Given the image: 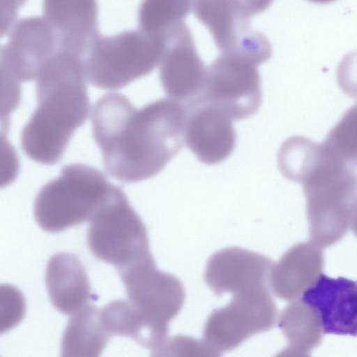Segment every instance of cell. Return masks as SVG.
<instances>
[{
	"instance_id": "6da1fadb",
	"label": "cell",
	"mask_w": 357,
	"mask_h": 357,
	"mask_svg": "<svg viewBox=\"0 0 357 357\" xmlns=\"http://www.w3.org/2000/svg\"><path fill=\"white\" fill-rule=\"evenodd\" d=\"M185 106L161 98L134 107L123 94L109 93L95 103L93 139L104 167L115 179L137 183L160 173L184 143Z\"/></svg>"
},
{
	"instance_id": "7a4b0ae2",
	"label": "cell",
	"mask_w": 357,
	"mask_h": 357,
	"mask_svg": "<svg viewBox=\"0 0 357 357\" xmlns=\"http://www.w3.org/2000/svg\"><path fill=\"white\" fill-rule=\"evenodd\" d=\"M38 106L21 133L24 153L36 162L54 165L89 117L90 100L84 57L59 48L36 77Z\"/></svg>"
},
{
	"instance_id": "3957f363",
	"label": "cell",
	"mask_w": 357,
	"mask_h": 357,
	"mask_svg": "<svg viewBox=\"0 0 357 357\" xmlns=\"http://www.w3.org/2000/svg\"><path fill=\"white\" fill-rule=\"evenodd\" d=\"M303 184L311 242L327 248L356 222V161L321 151Z\"/></svg>"
},
{
	"instance_id": "277c9868",
	"label": "cell",
	"mask_w": 357,
	"mask_h": 357,
	"mask_svg": "<svg viewBox=\"0 0 357 357\" xmlns=\"http://www.w3.org/2000/svg\"><path fill=\"white\" fill-rule=\"evenodd\" d=\"M112 185L94 167L82 163L65 165L60 175L36 195V221L43 230L56 233L89 220Z\"/></svg>"
},
{
	"instance_id": "5b68a950",
	"label": "cell",
	"mask_w": 357,
	"mask_h": 357,
	"mask_svg": "<svg viewBox=\"0 0 357 357\" xmlns=\"http://www.w3.org/2000/svg\"><path fill=\"white\" fill-rule=\"evenodd\" d=\"M165 40L164 36L140 29L99 35L84 59L87 80L105 90L128 85L149 75L159 64Z\"/></svg>"
},
{
	"instance_id": "8992f818",
	"label": "cell",
	"mask_w": 357,
	"mask_h": 357,
	"mask_svg": "<svg viewBox=\"0 0 357 357\" xmlns=\"http://www.w3.org/2000/svg\"><path fill=\"white\" fill-rule=\"evenodd\" d=\"M89 221L91 252L117 271L153 257L144 222L120 187L112 185Z\"/></svg>"
},
{
	"instance_id": "52a82bcc",
	"label": "cell",
	"mask_w": 357,
	"mask_h": 357,
	"mask_svg": "<svg viewBox=\"0 0 357 357\" xmlns=\"http://www.w3.org/2000/svg\"><path fill=\"white\" fill-rule=\"evenodd\" d=\"M277 317V307L268 287L233 294L226 306L213 310L207 319L204 340L220 354L271 330Z\"/></svg>"
},
{
	"instance_id": "ba28073f",
	"label": "cell",
	"mask_w": 357,
	"mask_h": 357,
	"mask_svg": "<svg viewBox=\"0 0 357 357\" xmlns=\"http://www.w3.org/2000/svg\"><path fill=\"white\" fill-rule=\"evenodd\" d=\"M257 66L245 57L222 54L206 68L203 89L193 100L214 105L232 120L252 116L262 98Z\"/></svg>"
},
{
	"instance_id": "9c48e42d",
	"label": "cell",
	"mask_w": 357,
	"mask_h": 357,
	"mask_svg": "<svg viewBox=\"0 0 357 357\" xmlns=\"http://www.w3.org/2000/svg\"><path fill=\"white\" fill-rule=\"evenodd\" d=\"M192 9L222 54L242 56L258 66L270 59L271 43L250 27V17L235 0H192Z\"/></svg>"
},
{
	"instance_id": "30bf717a",
	"label": "cell",
	"mask_w": 357,
	"mask_h": 357,
	"mask_svg": "<svg viewBox=\"0 0 357 357\" xmlns=\"http://www.w3.org/2000/svg\"><path fill=\"white\" fill-rule=\"evenodd\" d=\"M118 273L128 300L151 323L169 331V323L185 302V292L181 281L157 269L153 257Z\"/></svg>"
},
{
	"instance_id": "8fae6325",
	"label": "cell",
	"mask_w": 357,
	"mask_h": 357,
	"mask_svg": "<svg viewBox=\"0 0 357 357\" xmlns=\"http://www.w3.org/2000/svg\"><path fill=\"white\" fill-rule=\"evenodd\" d=\"M165 38L158 64L160 82L169 98L185 105L202 91L206 68L185 22L169 31Z\"/></svg>"
},
{
	"instance_id": "7c38bea8",
	"label": "cell",
	"mask_w": 357,
	"mask_h": 357,
	"mask_svg": "<svg viewBox=\"0 0 357 357\" xmlns=\"http://www.w3.org/2000/svg\"><path fill=\"white\" fill-rule=\"evenodd\" d=\"M185 108L184 142L197 159L215 165L227 159L236 144L232 119L214 105L195 99Z\"/></svg>"
},
{
	"instance_id": "4fadbf2b",
	"label": "cell",
	"mask_w": 357,
	"mask_h": 357,
	"mask_svg": "<svg viewBox=\"0 0 357 357\" xmlns=\"http://www.w3.org/2000/svg\"><path fill=\"white\" fill-rule=\"evenodd\" d=\"M273 261L242 248L229 247L213 254L204 272V281L216 295L233 294L268 287Z\"/></svg>"
},
{
	"instance_id": "5bb4252c",
	"label": "cell",
	"mask_w": 357,
	"mask_h": 357,
	"mask_svg": "<svg viewBox=\"0 0 357 357\" xmlns=\"http://www.w3.org/2000/svg\"><path fill=\"white\" fill-rule=\"evenodd\" d=\"M302 301L318 312L324 333L356 336V283L345 278H332L321 273L303 294Z\"/></svg>"
},
{
	"instance_id": "9a60e30c",
	"label": "cell",
	"mask_w": 357,
	"mask_h": 357,
	"mask_svg": "<svg viewBox=\"0 0 357 357\" xmlns=\"http://www.w3.org/2000/svg\"><path fill=\"white\" fill-rule=\"evenodd\" d=\"M44 15L59 48L83 57L99 36L97 0H44Z\"/></svg>"
},
{
	"instance_id": "2e32d148",
	"label": "cell",
	"mask_w": 357,
	"mask_h": 357,
	"mask_svg": "<svg viewBox=\"0 0 357 357\" xmlns=\"http://www.w3.org/2000/svg\"><path fill=\"white\" fill-rule=\"evenodd\" d=\"M56 43L45 19L21 20L13 26L8 45L4 46L7 63L21 82L31 81L56 50Z\"/></svg>"
},
{
	"instance_id": "e0dca14e",
	"label": "cell",
	"mask_w": 357,
	"mask_h": 357,
	"mask_svg": "<svg viewBox=\"0 0 357 357\" xmlns=\"http://www.w3.org/2000/svg\"><path fill=\"white\" fill-rule=\"evenodd\" d=\"M321 248L311 241L297 243L272 266L268 281L278 298L292 301L316 281L324 264Z\"/></svg>"
},
{
	"instance_id": "ac0fdd59",
	"label": "cell",
	"mask_w": 357,
	"mask_h": 357,
	"mask_svg": "<svg viewBox=\"0 0 357 357\" xmlns=\"http://www.w3.org/2000/svg\"><path fill=\"white\" fill-rule=\"evenodd\" d=\"M45 283L52 303L63 314H73L90 299L91 284L86 270L73 254L59 252L50 259Z\"/></svg>"
},
{
	"instance_id": "d6986e66",
	"label": "cell",
	"mask_w": 357,
	"mask_h": 357,
	"mask_svg": "<svg viewBox=\"0 0 357 357\" xmlns=\"http://www.w3.org/2000/svg\"><path fill=\"white\" fill-rule=\"evenodd\" d=\"M102 324L111 336H126L151 352L158 349L167 337L168 331L158 327L127 299H117L100 310Z\"/></svg>"
},
{
	"instance_id": "ffe728a7",
	"label": "cell",
	"mask_w": 357,
	"mask_h": 357,
	"mask_svg": "<svg viewBox=\"0 0 357 357\" xmlns=\"http://www.w3.org/2000/svg\"><path fill=\"white\" fill-rule=\"evenodd\" d=\"M278 326L287 340V347L279 356H308L322 340L323 326L317 311L302 300L291 302L282 310Z\"/></svg>"
},
{
	"instance_id": "44dd1931",
	"label": "cell",
	"mask_w": 357,
	"mask_h": 357,
	"mask_svg": "<svg viewBox=\"0 0 357 357\" xmlns=\"http://www.w3.org/2000/svg\"><path fill=\"white\" fill-rule=\"evenodd\" d=\"M100 310L84 305L73 313L63 335L61 351L65 357L99 356L111 335L104 327Z\"/></svg>"
},
{
	"instance_id": "7402d4cb",
	"label": "cell",
	"mask_w": 357,
	"mask_h": 357,
	"mask_svg": "<svg viewBox=\"0 0 357 357\" xmlns=\"http://www.w3.org/2000/svg\"><path fill=\"white\" fill-rule=\"evenodd\" d=\"M191 8L192 0H142L138 12L139 29L165 36L185 22Z\"/></svg>"
},
{
	"instance_id": "603a6c76",
	"label": "cell",
	"mask_w": 357,
	"mask_h": 357,
	"mask_svg": "<svg viewBox=\"0 0 357 357\" xmlns=\"http://www.w3.org/2000/svg\"><path fill=\"white\" fill-rule=\"evenodd\" d=\"M22 100L21 82L10 69L5 56L4 46L0 45V130L8 133L10 115Z\"/></svg>"
},
{
	"instance_id": "cb8c5ba5",
	"label": "cell",
	"mask_w": 357,
	"mask_h": 357,
	"mask_svg": "<svg viewBox=\"0 0 357 357\" xmlns=\"http://www.w3.org/2000/svg\"><path fill=\"white\" fill-rule=\"evenodd\" d=\"M26 313V301L16 287L0 284V334L15 328Z\"/></svg>"
},
{
	"instance_id": "d4e9b609",
	"label": "cell",
	"mask_w": 357,
	"mask_h": 357,
	"mask_svg": "<svg viewBox=\"0 0 357 357\" xmlns=\"http://www.w3.org/2000/svg\"><path fill=\"white\" fill-rule=\"evenodd\" d=\"M220 354L211 348L204 340H197L185 335H175L166 339L151 356H206Z\"/></svg>"
},
{
	"instance_id": "484cf974",
	"label": "cell",
	"mask_w": 357,
	"mask_h": 357,
	"mask_svg": "<svg viewBox=\"0 0 357 357\" xmlns=\"http://www.w3.org/2000/svg\"><path fill=\"white\" fill-rule=\"evenodd\" d=\"M6 135L0 130V189L14 181L20 169L17 152Z\"/></svg>"
},
{
	"instance_id": "4316f807",
	"label": "cell",
	"mask_w": 357,
	"mask_h": 357,
	"mask_svg": "<svg viewBox=\"0 0 357 357\" xmlns=\"http://www.w3.org/2000/svg\"><path fill=\"white\" fill-rule=\"evenodd\" d=\"M26 0H0V37L14 26L18 10Z\"/></svg>"
},
{
	"instance_id": "83f0119b",
	"label": "cell",
	"mask_w": 357,
	"mask_h": 357,
	"mask_svg": "<svg viewBox=\"0 0 357 357\" xmlns=\"http://www.w3.org/2000/svg\"><path fill=\"white\" fill-rule=\"evenodd\" d=\"M310 1H312L314 3H331L335 0H309Z\"/></svg>"
}]
</instances>
